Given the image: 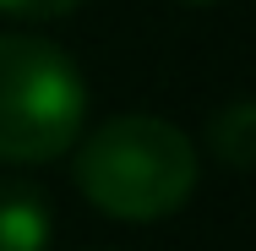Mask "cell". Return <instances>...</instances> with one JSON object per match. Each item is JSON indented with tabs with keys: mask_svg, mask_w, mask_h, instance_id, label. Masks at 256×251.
I'll return each mask as SVG.
<instances>
[{
	"mask_svg": "<svg viewBox=\"0 0 256 251\" xmlns=\"http://www.w3.org/2000/svg\"><path fill=\"white\" fill-rule=\"evenodd\" d=\"M76 186L98 213L148 224V218L174 213L191 197L196 148L180 126H169L158 115H114L82 142Z\"/></svg>",
	"mask_w": 256,
	"mask_h": 251,
	"instance_id": "cell-1",
	"label": "cell"
},
{
	"mask_svg": "<svg viewBox=\"0 0 256 251\" xmlns=\"http://www.w3.org/2000/svg\"><path fill=\"white\" fill-rule=\"evenodd\" d=\"M88 120L82 71L33 33H0V158L50 164L76 148Z\"/></svg>",
	"mask_w": 256,
	"mask_h": 251,
	"instance_id": "cell-2",
	"label": "cell"
},
{
	"mask_svg": "<svg viewBox=\"0 0 256 251\" xmlns=\"http://www.w3.org/2000/svg\"><path fill=\"white\" fill-rule=\"evenodd\" d=\"M50 246V202L22 180H0V251Z\"/></svg>",
	"mask_w": 256,
	"mask_h": 251,
	"instance_id": "cell-3",
	"label": "cell"
},
{
	"mask_svg": "<svg viewBox=\"0 0 256 251\" xmlns=\"http://www.w3.org/2000/svg\"><path fill=\"white\" fill-rule=\"evenodd\" d=\"M207 148L218 153L229 169H246L256 158V104L251 99H229L207 120Z\"/></svg>",
	"mask_w": 256,
	"mask_h": 251,
	"instance_id": "cell-4",
	"label": "cell"
},
{
	"mask_svg": "<svg viewBox=\"0 0 256 251\" xmlns=\"http://www.w3.org/2000/svg\"><path fill=\"white\" fill-rule=\"evenodd\" d=\"M82 0H0V11L6 17H22V22H50V17H66V11H76Z\"/></svg>",
	"mask_w": 256,
	"mask_h": 251,
	"instance_id": "cell-5",
	"label": "cell"
},
{
	"mask_svg": "<svg viewBox=\"0 0 256 251\" xmlns=\"http://www.w3.org/2000/svg\"><path fill=\"white\" fill-rule=\"evenodd\" d=\"M191 6H207V0H191Z\"/></svg>",
	"mask_w": 256,
	"mask_h": 251,
	"instance_id": "cell-6",
	"label": "cell"
}]
</instances>
